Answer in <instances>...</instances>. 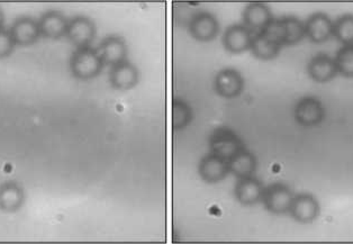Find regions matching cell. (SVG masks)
<instances>
[{
	"instance_id": "6da1fadb",
	"label": "cell",
	"mask_w": 353,
	"mask_h": 244,
	"mask_svg": "<svg viewBox=\"0 0 353 244\" xmlns=\"http://www.w3.org/2000/svg\"><path fill=\"white\" fill-rule=\"evenodd\" d=\"M71 74L79 80H92L101 74L105 63L98 50L92 46L77 49L71 55Z\"/></svg>"
},
{
	"instance_id": "7a4b0ae2",
	"label": "cell",
	"mask_w": 353,
	"mask_h": 244,
	"mask_svg": "<svg viewBox=\"0 0 353 244\" xmlns=\"http://www.w3.org/2000/svg\"><path fill=\"white\" fill-rule=\"evenodd\" d=\"M210 153L229 162L236 153L244 149L243 142L230 128H219L210 139Z\"/></svg>"
},
{
	"instance_id": "3957f363",
	"label": "cell",
	"mask_w": 353,
	"mask_h": 244,
	"mask_svg": "<svg viewBox=\"0 0 353 244\" xmlns=\"http://www.w3.org/2000/svg\"><path fill=\"white\" fill-rule=\"evenodd\" d=\"M294 197V192L285 183H271L270 186L265 188L261 202L269 213L283 215L290 212Z\"/></svg>"
},
{
	"instance_id": "277c9868",
	"label": "cell",
	"mask_w": 353,
	"mask_h": 244,
	"mask_svg": "<svg viewBox=\"0 0 353 244\" xmlns=\"http://www.w3.org/2000/svg\"><path fill=\"white\" fill-rule=\"evenodd\" d=\"M97 28L92 19L85 16H76L69 21L65 37L77 49L92 46Z\"/></svg>"
},
{
	"instance_id": "5b68a950",
	"label": "cell",
	"mask_w": 353,
	"mask_h": 244,
	"mask_svg": "<svg viewBox=\"0 0 353 244\" xmlns=\"http://www.w3.org/2000/svg\"><path fill=\"white\" fill-rule=\"evenodd\" d=\"M325 110L317 98L307 96L301 98L294 110V117L299 125L313 128L322 123Z\"/></svg>"
},
{
	"instance_id": "8992f818",
	"label": "cell",
	"mask_w": 353,
	"mask_h": 244,
	"mask_svg": "<svg viewBox=\"0 0 353 244\" xmlns=\"http://www.w3.org/2000/svg\"><path fill=\"white\" fill-rule=\"evenodd\" d=\"M189 32L198 42L208 43L219 35V23L212 12H197L189 23Z\"/></svg>"
},
{
	"instance_id": "52a82bcc",
	"label": "cell",
	"mask_w": 353,
	"mask_h": 244,
	"mask_svg": "<svg viewBox=\"0 0 353 244\" xmlns=\"http://www.w3.org/2000/svg\"><path fill=\"white\" fill-rule=\"evenodd\" d=\"M214 88L221 97L233 99L243 92V77L233 68H226L219 71L215 77Z\"/></svg>"
},
{
	"instance_id": "ba28073f",
	"label": "cell",
	"mask_w": 353,
	"mask_h": 244,
	"mask_svg": "<svg viewBox=\"0 0 353 244\" xmlns=\"http://www.w3.org/2000/svg\"><path fill=\"white\" fill-rule=\"evenodd\" d=\"M288 213L299 223H312L320 214V204L311 194H299L292 199Z\"/></svg>"
},
{
	"instance_id": "9c48e42d",
	"label": "cell",
	"mask_w": 353,
	"mask_h": 244,
	"mask_svg": "<svg viewBox=\"0 0 353 244\" xmlns=\"http://www.w3.org/2000/svg\"><path fill=\"white\" fill-rule=\"evenodd\" d=\"M252 37V32L243 24L232 25L223 34V46L228 52L240 54L249 51Z\"/></svg>"
},
{
	"instance_id": "30bf717a",
	"label": "cell",
	"mask_w": 353,
	"mask_h": 244,
	"mask_svg": "<svg viewBox=\"0 0 353 244\" xmlns=\"http://www.w3.org/2000/svg\"><path fill=\"white\" fill-rule=\"evenodd\" d=\"M10 32L16 45H32L42 37L39 21L28 16H23L16 19L12 23Z\"/></svg>"
},
{
	"instance_id": "8fae6325",
	"label": "cell",
	"mask_w": 353,
	"mask_h": 244,
	"mask_svg": "<svg viewBox=\"0 0 353 244\" xmlns=\"http://www.w3.org/2000/svg\"><path fill=\"white\" fill-rule=\"evenodd\" d=\"M333 24L334 23L325 12H314L305 23L306 37L316 44L325 43L333 35Z\"/></svg>"
},
{
	"instance_id": "7c38bea8",
	"label": "cell",
	"mask_w": 353,
	"mask_h": 244,
	"mask_svg": "<svg viewBox=\"0 0 353 244\" xmlns=\"http://www.w3.org/2000/svg\"><path fill=\"white\" fill-rule=\"evenodd\" d=\"M265 187L258 178H241L235 186V199L243 206H254L261 202Z\"/></svg>"
},
{
	"instance_id": "4fadbf2b",
	"label": "cell",
	"mask_w": 353,
	"mask_h": 244,
	"mask_svg": "<svg viewBox=\"0 0 353 244\" xmlns=\"http://www.w3.org/2000/svg\"><path fill=\"white\" fill-rule=\"evenodd\" d=\"M198 172L205 183H219L230 174L229 162L210 153L201 159Z\"/></svg>"
},
{
	"instance_id": "5bb4252c",
	"label": "cell",
	"mask_w": 353,
	"mask_h": 244,
	"mask_svg": "<svg viewBox=\"0 0 353 244\" xmlns=\"http://www.w3.org/2000/svg\"><path fill=\"white\" fill-rule=\"evenodd\" d=\"M41 35L51 39V40H59L67 34L69 19L58 10H49L44 12L41 19H39Z\"/></svg>"
},
{
	"instance_id": "9a60e30c",
	"label": "cell",
	"mask_w": 353,
	"mask_h": 244,
	"mask_svg": "<svg viewBox=\"0 0 353 244\" xmlns=\"http://www.w3.org/2000/svg\"><path fill=\"white\" fill-rule=\"evenodd\" d=\"M307 72L311 79L319 83H329L339 74L334 59L324 53L312 58L307 65Z\"/></svg>"
},
{
	"instance_id": "2e32d148",
	"label": "cell",
	"mask_w": 353,
	"mask_h": 244,
	"mask_svg": "<svg viewBox=\"0 0 353 244\" xmlns=\"http://www.w3.org/2000/svg\"><path fill=\"white\" fill-rule=\"evenodd\" d=\"M139 77L137 68L128 60L113 65L110 71V85L117 90L134 88L139 83Z\"/></svg>"
},
{
	"instance_id": "e0dca14e",
	"label": "cell",
	"mask_w": 353,
	"mask_h": 244,
	"mask_svg": "<svg viewBox=\"0 0 353 244\" xmlns=\"http://www.w3.org/2000/svg\"><path fill=\"white\" fill-rule=\"evenodd\" d=\"M272 19L270 8L263 3H248L243 12V25L252 33L263 31Z\"/></svg>"
},
{
	"instance_id": "ac0fdd59",
	"label": "cell",
	"mask_w": 353,
	"mask_h": 244,
	"mask_svg": "<svg viewBox=\"0 0 353 244\" xmlns=\"http://www.w3.org/2000/svg\"><path fill=\"white\" fill-rule=\"evenodd\" d=\"M98 52L105 64L113 67L126 60L128 45L122 37H108L101 43Z\"/></svg>"
},
{
	"instance_id": "d6986e66",
	"label": "cell",
	"mask_w": 353,
	"mask_h": 244,
	"mask_svg": "<svg viewBox=\"0 0 353 244\" xmlns=\"http://www.w3.org/2000/svg\"><path fill=\"white\" fill-rule=\"evenodd\" d=\"M25 202L24 190L15 181L0 185V211L15 213Z\"/></svg>"
},
{
	"instance_id": "ffe728a7",
	"label": "cell",
	"mask_w": 353,
	"mask_h": 244,
	"mask_svg": "<svg viewBox=\"0 0 353 244\" xmlns=\"http://www.w3.org/2000/svg\"><path fill=\"white\" fill-rule=\"evenodd\" d=\"M230 174H233L238 179L253 176L258 168V161L252 152L249 150H241L229 161Z\"/></svg>"
},
{
	"instance_id": "44dd1931",
	"label": "cell",
	"mask_w": 353,
	"mask_h": 244,
	"mask_svg": "<svg viewBox=\"0 0 353 244\" xmlns=\"http://www.w3.org/2000/svg\"><path fill=\"white\" fill-rule=\"evenodd\" d=\"M281 48L283 46L270 40L269 37H265V34L256 33L253 35L250 51L256 58L263 61H270L272 59L277 58Z\"/></svg>"
},
{
	"instance_id": "7402d4cb",
	"label": "cell",
	"mask_w": 353,
	"mask_h": 244,
	"mask_svg": "<svg viewBox=\"0 0 353 244\" xmlns=\"http://www.w3.org/2000/svg\"><path fill=\"white\" fill-rule=\"evenodd\" d=\"M192 107L183 99H174L171 108V123L174 131H181L192 123Z\"/></svg>"
},
{
	"instance_id": "603a6c76",
	"label": "cell",
	"mask_w": 353,
	"mask_h": 244,
	"mask_svg": "<svg viewBox=\"0 0 353 244\" xmlns=\"http://www.w3.org/2000/svg\"><path fill=\"white\" fill-rule=\"evenodd\" d=\"M333 35L343 45H353V15L347 14L333 24Z\"/></svg>"
},
{
	"instance_id": "cb8c5ba5",
	"label": "cell",
	"mask_w": 353,
	"mask_h": 244,
	"mask_svg": "<svg viewBox=\"0 0 353 244\" xmlns=\"http://www.w3.org/2000/svg\"><path fill=\"white\" fill-rule=\"evenodd\" d=\"M283 23L286 25V42L285 45H296L306 37L305 23L295 16L283 17Z\"/></svg>"
},
{
	"instance_id": "d4e9b609",
	"label": "cell",
	"mask_w": 353,
	"mask_h": 244,
	"mask_svg": "<svg viewBox=\"0 0 353 244\" xmlns=\"http://www.w3.org/2000/svg\"><path fill=\"white\" fill-rule=\"evenodd\" d=\"M339 74L345 78H353V45H343L335 57Z\"/></svg>"
},
{
	"instance_id": "484cf974",
	"label": "cell",
	"mask_w": 353,
	"mask_h": 244,
	"mask_svg": "<svg viewBox=\"0 0 353 244\" xmlns=\"http://www.w3.org/2000/svg\"><path fill=\"white\" fill-rule=\"evenodd\" d=\"M260 33L265 34V37H269L270 40L278 43L279 45H285L286 42V25L283 23V19H272L267 25V28Z\"/></svg>"
},
{
	"instance_id": "4316f807",
	"label": "cell",
	"mask_w": 353,
	"mask_h": 244,
	"mask_svg": "<svg viewBox=\"0 0 353 244\" xmlns=\"http://www.w3.org/2000/svg\"><path fill=\"white\" fill-rule=\"evenodd\" d=\"M15 42L12 40L10 31L0 30V59H5L12 54L15 49Z\"/></svg>"
},
{
	"instance_id": "83f0119b",
	"label": "cell",
	"mask_w": 353,
	"mask_h": 244,
	"mask_svg": "<svg viewBox=\"0 0 353 244\" xmlns=\"http://www.w3.org/2000/svg\"><path fill=\"white\" fill-rule=\"evenodd\" d=\"M3 21H5V16H3V12L0 8V30H3Z\"/></svg>"
}]
</instances>
